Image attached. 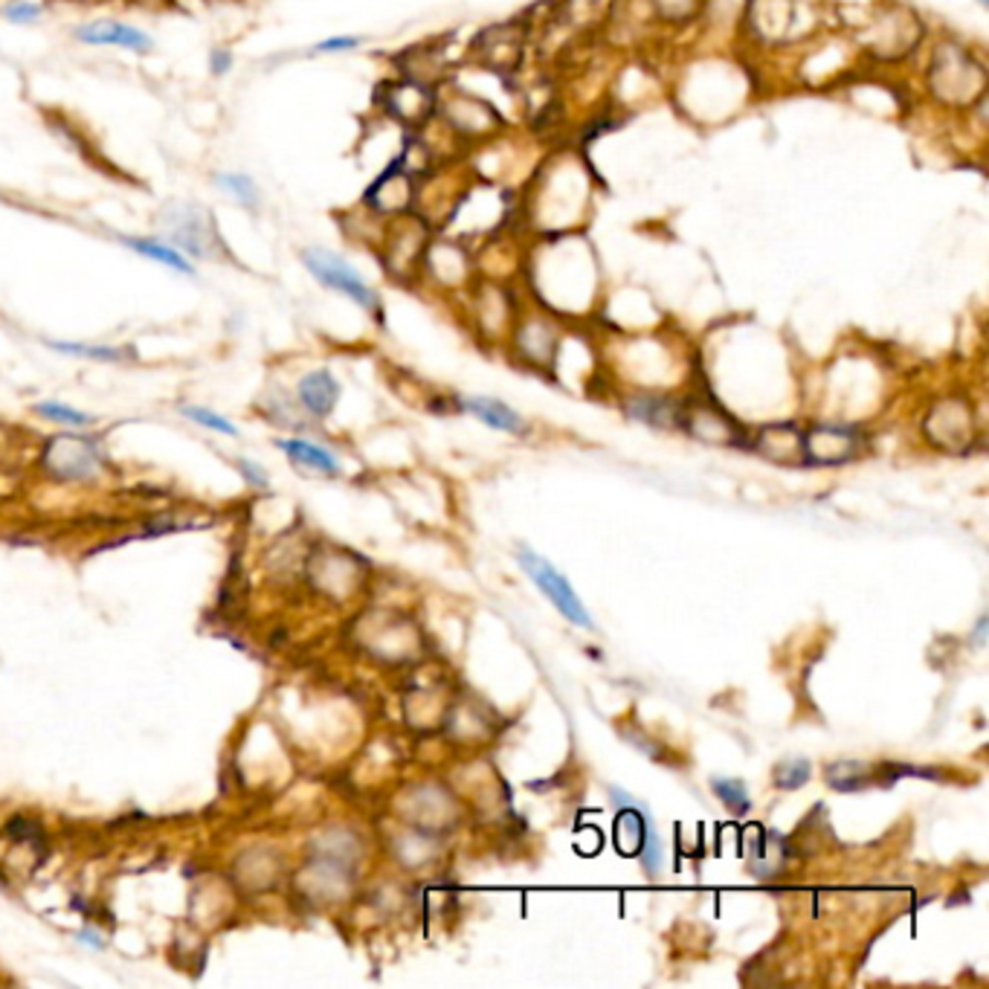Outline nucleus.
Wrapping results in <instances>:
<instances>
[{"label":"nucleus","mask_w":989,"mask_h":989,"mask_svg":"<svg viewBox=\"0 0 989 989\" xmlns=\"http://www.w3.org/2000/svg\"><path fill=\"white\" fill-rule=\"evenodd\" d=\"M926 82L931 96L946 108H973L987 96L989 75L987 67L966 47L946 42L931 53Z\"/></svg>","instance_id":"1"},{"label":"nucleus","mask_w":989,"mask_h":989,"mask_svg":"<svg viewBox=\"0 0 989 989\" xmlns=\"http://www.w3.org/2000/svg\"><path fill=\"white\" fill-rule=\"evenodd\" d=\"M871 44L868 50L882 61H899L915 53L923 42V21L906 7H885L871 24Z\"/></svg>","instance_id":"6"},{"label":"nucleus","mask_w":989,"mask_h":989,"mask_svg":"<svg viewBox=\"0 0 989 989\" xmlns=\"http://www.w3.org/2000/svg\"><path fill=\"white\" fill-rule=\"evenodd\" d=\"M168 226V242L172 247H177L184 256L189 258H207L209 253H216V224L203 216V209L189 207V203H177V207L163 209Z\"/></svg>","instance_id":"11"},{"label":"nucleus","mask_w":989,"mask_h":989,"mask_svg":"<svg viewBox=\"0 0 989 989\" xmlns=\"http://www.w3.org/2000/svg\"><path fill=\"white\" fill-rule=\"evenodd\" d=\"M476 319L485 334L508 331V325L514 319V300L508 288L482 284V291L476 293Z\"/></svg>","instance_id":"19"},{"label":"nucleus","mask_w":989,"mask_h":989,"mask_svg":"<svg viewBox=\"0 0 989 989\" xmlns=\"http://www.w3.org/2000/svg\"><path fill=\"white\" fill-rule=\"evenodd\" d=\"M711 790H714L717 799L723 801L734 815H743L752 810L746 787H743V781H737V778H711Z\"/></svg>","instance_id":"29"},{"label":"nucleus","mask_w":989,"mask_h":989,"mask_svg":"<svg viewBox=\"0 0 989 989\" xmlns=\"http://www.w3.org/2000/svg\"><path fill=\"white\" fill-rule=\"evenodd\" d=\"M53 351H61V354H73V358H88V360H102V363H119L125 360V349H114V346H88V342H65V340H47Z\"/></svg>","instance_id":"26"},{"label":"nucleus","mask_w":989,"mask_h":989,"mask_svg":"<svg viewBox=\"0 0 989 989\" xmlns=\"http://www.w3.org/2000/svg\"><path fill=\"white\" fill-rule=\"evenodd\" d=\"M302 265L309 267L311 276L319 284L342 293V296H349L351 302H358L360 309H366L369 314H381V296L374 293L372 284L342 256H337V253L325 247H309L302 249Z\"/></svg>","instance_id":"3"},{"label":"nucleus","mask_w":989,"mask_h":989,"mask_svg":"<svg viewBox=\"0 0 989 989\" xmlns=\"http://www.w3.org/2000/svg\"><path fill=\"white\" fill-rule=\"evenodd\" d=\"M516 563L523 566V572L528 574L534 586L555 604V609L566 618V621L578 624L583 630H592V627H595V621H592L586 607H583L581 598H578V592L572 590V583L566 581L563 574L557 572L546 557H540L537 551L528 549V546H520V549H516Z\"/></svg>","instance_id":"4"},{"label":"nucleus","mask_w":989,"mask_h":989,"mask_svg":"<svg viewBox=\"0 0 989 989\" xmlns=\"http://www.w3.org/2000/svg\"><path fill=\"white\" fill-rule=\"evenodd\" d=\"M435 91H430V84L412 82V79H404V82L386 84V96H383V110L389 114L395 123H404L409 128H421L433 119L435 114Z\"/></svg>","instance_id":"13"},{"label":"nucleus","mask_w":989,"mask_h":989,"mask_svg":"<svg viewBox=\"0 0 989 989\" xmlns=\"http://www.w3.org/2000/svg\"><path fill=\"white\" fill-rule=\"evenodd\" d=\"M276 447L284 450V453H288L296 465L314 467V470H319V474H325V476L340 474V462L334 458V453H328V450L319 447V444H314V441L279 439L276 441Z\"/></svg>","instance_id":"25"},{"label":"nucleus","mask_w":989,"mask_h":989,"mask_svg":"<svg viewBox=\"0 0 989 989\" xmlns=\"http://www.w3.org/2000/svg\"><path fill=\"white\" fill-rule=\"evenodd\" d=\"M300 404L309 409L311 416L325 418L337 407L340 400V383L328 369H316V372L305 374L300 381Z\"/></svg>","instance_id":"21"},{"label":"nucleus","mask_w":989,"mask_h":989,"mask_svg":"<svg viewBox=\"0 0 989 989\" xmlns=\"http://www.w3.org/2000/svg\"><path fill=\"white\" fill-rule=\"evenodd\" d=\"M978 3H981V7H987V0H978Z\"/></svg>","instance_id":"37"},{"label":"nucleus","mask_w":989,"mask_h":989,"mask_svg":"<svg viewBox=\"0 0 989 989\" xmlns=\"http://www.w3.org/2000/svg\"><path fill=\"white\" fill-rule=\"evenodd\" d=\"M810 775H813L810 760H804V757H792V760H783V764H778V769H775V787H778V790H799V787H804V783L810 781Z\"/></svg>","instance_id":"30"},{"label":"nucleus","mask_w":989,"mask_h":989,"mask_svg":"<svg viewBox=\"0 0 989 989\" xmlns=\"http://www.w3.org/2000/svg\"><path fill=\"white\" fill-rule=\"evenodd\" d=\"M801 430L792 424H775L764 427L755 439V450L760 456L772 458V462H783V465H795V462H804V453H801Z\"/></svg>","instance_id":"20"},{"label":"nucleus","mask_w":989,"mask_h":989,"mask_svg":"<svg viewBox=\"0 0 989 989\" xmlns=\"http://www.w3.org/2000/svg\"><path fill=\"white\" fill-rule=\"evenodd\" d=\"M386 238H383V267L386 274L395 276V279H409V276L421 270V261H424V249L430 244V226H427L424 218L412 216H398L395 224L386 230Z\"/></svg>","instance_id":"5"},{"label":"nucleus","mask_w":989,"mask_h":989,"mask_svg":"<svg viewBox=\"0 0 989 989\" xmlns=\"http://www.w3.org/2000/svg\"><path fill=\"white\" fill-rule=\"evenodd\" d=\"M627 412L644 424L667 427V430H676L682 418L679 404H674L671 398H659V395H639V398L627 400Z\"/></svg>","instance_id":"24"},{"label":"nucleus","mask_w":989,"mask_h":989,"mask_svg":"<svg viewBox=\"0 0 989 989\" xmlns=\"http://www.w3.org/2000/svg\"><path fill=\"white\" fill-rule=\"evenodd\" d=\"M462 409L479 418V421H485L488 427H493V430H502V433L514 435L525 433L523 416L497 398H462Z\"/></svg>","instance_id":"22"},{"label":"nucleus","mask_w":989,"mask_h":989,"mask_svg":"<svg viewBox=\"0 0 989 989\" xmlns=\"http://www.w3.org/2000/svg\"><path fill=\"white\" fill-rule=\"evenodd\" d=\"M613 792V799L624 801L616 815V848L621 850L624 857H639L641 868L650 876H656L662 871V862H665V850H662V841H659V833L650 822L648 810L636 806V801L627 792Z\"/></svg>","instance_id":"2"},{"label":"nucleus","mask_w":989,"mask_h":989,"mask_svg":"<svg viewBox=\"0 0 989 989\" xmlns=\"http://www.w3.org/2000/svg\"><path fill=\"white\" fill-rule=\"evenodd\" d=\"M119 242H123L128 249H133L137 256L151 258V261H158V265L172 267L175 274H184V276L198 274L195 265H191L189 258H186L181 249L172 247V244H166V242H160V238H137V235H123Z\"/></svg>","instance_id":"23"},{"label":"nucleus","mask_w":989,"mask_h":989,"mask_svg":"<svg viewBox=\"0 0 989 989\" xmlns=\"http://www.w3.org/2000/svg\"><path fill=\"white\" fill-rule=\"evenodd\" d=\"M360 47V38L358 35H340V38H325L314 47V53H342V50H354Z\"/></svg>","instance_id":"34"},{"label":"nucleus","mask_w":989,"mask_h":989,"mask_svg":"<svg viewBox=\"0 0 989 989\" xmlns=\"http://www.w3.org/2000/svg\"><path fill=\"white\" fill-rule=\"evenodd\" d=\"M181 412H184L186 418H191L195 424L207 427V430H216V433H221V435H238V427H235L233 421H226L224 416H218V412H212V409L184 407Z\"/></svg>","instance_id":"32"},{"label":"nucleus","mask_w":989,"mask_h":989,"mask_svg":"<svg viewBox=\"0 0 989 989\" xmlns=\"http://www.w3.org/2000/svg\"><path fill=\"white\" fill-rule=\"evenodd\" d=\"M418 198L416 177L409 175L407 166L400 163V158H395L386 166V172H381V177L369 186V191L363 195V203L372 216L381 218H398L412 212V203Z\"/></svg>","instance_id":"10"},{"label":"nucleus","mask_w":989,"mask_h":989,"mask_svg":"<svg viewBox=\"0 0 989 989\" xmlns=\"http://www.w3.org/2000/svg\"><path fill=\"white\" fill-rule=\"evenodd\" d=\"M435 110H439L450 131L462 140L493 137L505 128L502 114L493 108L491 102L479 100L474 93H450L444 100H435Z\"/></svg>","instance_id":"7"},{"label":"nucleus","mask_w":989,"mask_h":989,"mask_svg":"<svg viewBox=\"0 0 989 989\" xmlns=\"http://www.w3.org/2000/svg\"><path fill=\"white\" fill-rule=\"evenodd\" d=\"M100 447L82 435H59L44 450V467L59 482H82L100 470Z\"/></svg>","instance_id":"9"},{"label":"nucleus","mask_w":989,"mask_h":989,"mask_svg":"<svg viewBox=\"0 0 989 989\" xmlns=\"http://www.w3.org/2000/svg\"><path fill=\"white\" fill-rule=\"evenodd\" d=\"M708 0H650V7L667 24H688L702 12Z\"/></svg>","instance_id":"28"},{"label":"nucleus","mask_w":989,"mask_h":989,"mask_svg":"<svg viewBox=\"0 0 989 989\" xmlns=\"http://www.w3.org/2000/svg\"><path fill=\"white\" fill-rule=\"evenodd\" d=\"M679 427L682 430H688L694 439L711 441V444H741V430H737V424L725 416L723 409L711 407V404H690V407H682Z\"/></svg>","instance_id":"16"},{"label":"nucleus","mask_w":989,"mask_h":989,"mask_svg":"<svg viewBox=\"0 0 989 989\" xmlns=\"http://www.w3.org/2000/svg\"><path fill=\"white\" fill-rule=\"evenodd\" d=\"M755 38L764 42H781L795 24V0H755L748 7Z\"/></svg>","instance_id":"18"},{"label":"nucleus","mask_w":989,"mask_h":989,"mask_svg":"<svg viewBox=\"0 0 989 989\" xmlns=\"http://www.w3.org/2000/svg\"><path fill=\"white\" fill-rule=\"evenodd\" d=\"M859 433L850 427H813L801 435L804 465H841L857 456Z\"/></svg>","instance_id":"14"},{"label":"nucleus","mask_w":989,"mask_h":989,"mask_svg":"<svg viewBox=\"0 0 989 989\" xmlns=\"http://www.w3.org/2000/svg\"><path fill=\"white\" fill-rule=\"evenodd\" d=\"M514 346L516 354H520L528 366H551L557 358L560 337H557V328L549 319L532 316V319H525V323L516 325Z\"/></svg>","instance_id":"17"},{"label":"nucleus","mask_w":989,"mask_h":989,"mask_svg":"<svg viewBox=\"0 0 989 989\" xmlns=\"http://www.w3.org/2000/svg\"><path fill=\"white\" fill-rule=\"evenodd\" d=\"M238 467H242V474L247 476V482H249V485H258V488H267V474H265V470H261V467L253 465V462H247V458H242V462H238Z\"/></svg>","instance_id":"36"},{"label":"nucleus","mask_w":989,"mask_h":989,"mask_svg":"<svg viewBox=\"0 0 989 989\" xmlns=\"http://www.w3.org/2000/svg\"><path fill=\"white\" fill-rule=\"evenodd\" d=\"M975 433L973 409L964 398H943L931 407L926 416V435H929L938 447L957 453L969 444Z\"/></svg>","instance_id":"12"},{"label":"nucleus","mask_w":989,"mask_h":989,"mask_svg":"<svg viewBox=\"0 0 989 989\" xmlns=\"http://www.w3.org/2000/svg\"><path fill=\"white\" fill-rule=\"evenodd\" d=\"M216 184L221 186V191H226L230 198H235L242 207L256 209L258 207V186L253 184V177L242 175V172H221L216 175Z\"/></svg>","instance_id":"27"},{"label":"nucleus","mask_w":989,"mask_h":989,"mask_svg":"<svg viewBox=\"0 0 989 989\" xmlns=\"http://www.w3.org/2000/svg\"><path fill=\"white\" fill-rule=\"evenodd\" d=\"M230 67H233V53L224 50V47H218V50L209 53V70L216 75H224L230 73Z\"/></svg>","instance_id":"35"},{"label":"nucleus","mask_w":989,"mask_h":989,"mask_svg":"<svg viewBox=\"0 0 989 989\" xmlns=\"http://www.w3.org/2000/svg\"><path fill=\"white\" fill-rule=\"evenodd\" d=\"M75 42L91 44V47H123V50L133 53H151L154 50V38L149 33H142L137 26L123 24V21H91V24H82L73 30Z\"/></svg>","instance_id":"15"},{"label":"nucleus","mask_w":989,"mask_h":989,"mask_svg":"<svg viewBox=\"0 0 989 989\" xmlns=\"http://www.w3.org/2000/svg\"><path fill=\"white\" fill-rule=\"evenodd\" d=\"M400 813L407 818L409 830L427 833V836L447 833L458 822L456 799L439 783H424V787L409 790L407 801L400 804Z\"/></svg>","instance_id":"8"},{"label":"nucleus","mask_w":989,"mask_h":989,"mask_svg":"<svg viewBox=\"0 0 989 989\" xmlns=\"http://www.w3.org/2000/svg\"><path fill=\"white\" fill-rule=\"evenodd\" d=\"M42 15L44 9L38 7V3H26V0H21V3H9V7L3 9V18L12 21V24H35Z\"/></svg>","instance_id":"33"},{"label":"nucleus","mask_w":989,"mask_h":989,"mask_svg":"<svg viewBox=\"0 0 989 989\" xmlns=\"http://www.w3.org/2000/svg\"><path fill=\"white\" fill-rule=\"evenodd\" d=\"M35 412L42 418H50L56 424H67V427H88L93 424L91 416H84L79 409L67 407V404H59V400H42V404H35Z\"/></svg>","instance_id":"31"}]
</instances>
